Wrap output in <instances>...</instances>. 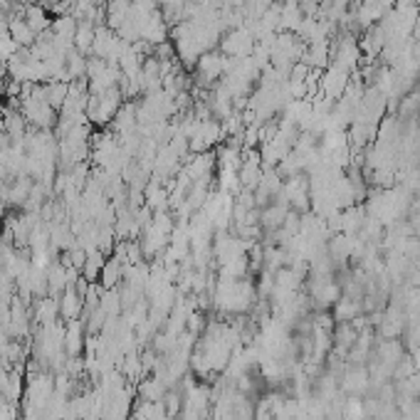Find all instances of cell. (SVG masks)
Here are the masks:
<instances>
[{
    "label": "cell",
    "instance_id": "7a4b0ae2",
    "mask_svg": "<svg viewBox=\"0 0 420 420\" xmlns=\"http://www.w3.org/2000/svg\"><path fill=\"white\" fill-rule=\"evenodd\" d=\"M94 33H97V25L89 20L77 22V33H75V49H79L82 55H92V42Z\"/></svg>",
    "mask_w": 420,
    "mask_h": 420
},
{
    "label": "cell",
    "instance_id": "6da1fadb",
    "mask_svg": "<svg viewBox=\"0 0 420 420\" xmlns=\"http://www.w3.org/2000/svg\"><path fill=\"white\" fill-rule=\"evenodd\" d=\"M8 30H10V38L15 40L20 49L33 47L35 40H38L35 30L30 28L28 22H25V17H22V15H8Z\"/></svg>",
    "mask_w": 420,
    "mask_h": 420
}]
</instances>
